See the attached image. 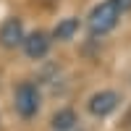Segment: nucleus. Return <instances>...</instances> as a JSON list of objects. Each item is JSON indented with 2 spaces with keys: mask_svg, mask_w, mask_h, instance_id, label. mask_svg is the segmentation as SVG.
I'll list each match as a JSON object with an SVG mask.
<instances>
[{
  "mask_svg": "<svg viewBox=\"0 0 131 131\" xmlns=\"http://www.w3.org/2000/svg\"><path fill=\"white\" fill-rule=\"evenodd\" d=\"M118 18H121V8L115 5V0H102V3H97L92 8L86 26H89V31L94 37H102L118 26Z\"/></svg>",
  "mask_w": 131,
  "mask_h": 131,
  "instance_id": "nucleus-1",
  "label": "nucleus"
},
{
  "mask_svg": "<svg viewBox=\"0 0 131 131\" xmlns=\"http://www.w3.org/2000/svg\"><path fill=\"white\" fill-rule=\"evenodd\" d=\"M39 102H42V94H39V89H37L31 81H21V84L16 86L13 105H16V113H18L21 118H31V115H37Z\"/></svg>",
  "mask_w": 131,
  "mask_h": 131,
  "instance_id": "nucleus-2",
  "label": "nucleus"
},
{
  "mask_svg": "<svg viewBox=\"0 0 131 131\" xmlns=\"http://www.w3.org/2000/svg\"><path fill=\"white\" fill-rule=\"evenodd\" d=\"M118 102H121V97H118L115 92L102 89V92H97V94L89 97V113L97 115V118H105V115H110L118 107Z\"/></svg>",
  "mask_w": 131,
  "mask_h": 131,
  "instance_id": "nucleus-3",
  "label": "nucleus"
},
{
  "mask_svg": "<svg viewBox=\"0 0 131 131\" xmlns=\"http://www.w3.org/2000/svg\"><path fill=\"white\" fill-rule=\"evenodd\" d=\"M21 45H24V52L29 58L39 60V58H45L50 52V34H45V31H31V34L24 37Z\"/></svg>",
  "mask_w": 131,
  "mask_h": 131,
  "instance_id": "nucleus-4",
  "label": "nucleus"
},
{
  "mask_svg": "<svg viewBox=\"0 0 131 131\" xmlns=\"http://www.w3.org/2000/svg\"><path fill=\"white\" fill-rule=\"evenodd\" d=\"M24 24L18 18H5L0 26V45L3 47H18L24 42Z\"/></svg>",
  "mask_w": 131,
  "mask_h": 131,
  "instance_id": "nucleus-5",
  "label": "nucleus"
},
{
  "mask_svg": "<svg viewBox=\"0 0 131 131\" xmlns=\"http://www.w3.org/2000/svg\"><path fill=\"white\" fill-rule=\"evenodd\" d=\"M73 126H76V113L71 107H63V110H58L52 115V128L55 131H71Z\"/></svg>",
  "mask_w": 131,
  "mask_h": 131,
  "instance_id": "nucleus-6",
  "label": "nucleus"
},
{
  "mask_svg": "<svg viewBox=\"0 0 131 131\" xmlns=\"http://www.w3.org/2000/svg\"><path fill=\"white\" fill-rule=\"evenodd\" d=\"M76 31H79V18H63L58 21V26L52 29V39H71Z\"/></svg>",
  "mask_w": 131,
  "mask_h": 131,
  "instance_id": "nucleus-7",
  "label": "nucleus"
},
{
  "mask_svg": "<svg viewBox=\"0 0 131 131\" xmlns=\"http://www.w3.org/2000/svg\"><path fill=\"white\" fill-rule=\"evenodd\" d=\"M115 5L121 8V13H126V10H131V0H115Z\"/></svg>",
  "mask_w": 131,
  "mask_h": 131,
  "instance_id": "nucleus-8",
  "label": "nucleus"
},
{
  "mask_svg": "<svg viewBox=\"0 0 131 131\" xmlns=\"http://www.w3.org/2000/svg\"><path fill=\"white\" fill-rule=\"evenodd\" d=\"M37 3H42V5H55L58 0H37Z\"/></svg>",
  "mask_w": 131,
  "mask_h": 131,
  "instance_id": "nucleus-9",
  "label": "nucleus"
}]
</instances>
